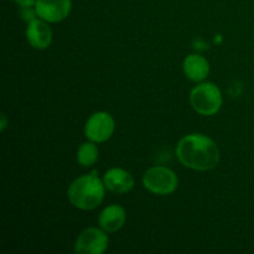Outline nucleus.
I'll list each match as a JSON object with an SVG mask.
<instances>
[{"label": "nucleus", "mask_w": 254, "mask_h": 254, "mask_svg": "<svg viewBox=\"0 0 254 254\" xmlns=\"http://www.w3.org/2000/svg\"><path fill=\"white\" fill-rule=\"evenodd\" d=\"M190 102L192 108L201 116H213L222 106V94L215 83L206 82L191 91Z\"/></svg>", "instance_id": "3"}, {"label": "nucleus", "mask_w": 254, "mask_h": 254, "mask_svg": "<svg viewBox=\"0 0 254 254\" xmlns=\"http://www.w3.org/2000/svg\"><path fill=\"white\" fill-rule=\"evenodd\" d=\"M176 156L184 166L198 171L215 169L221 158L215 141L202 134L184 136L176 146Z\"/></svg>", "instance_id": "1"}, {"label": "nucleus", "mask_w": 254, "mask_h": 254, "mask_svg": "<svg viewBox=\"0 0 254 254\" xmlns=\"http://www.w3.org/2000/svg\"><path fill=\"white\" fill-rule=\"evenodd\" d=\"M20 15H21L22 19H24L25 21H27V22H30L31 20H34L35 17L39 16V15H37V12H36V9H35V6L21 7Z\"/></svg>", "instance_id": "13"}, {"label": "nucleus", "mask_w": 254, "mask_h": 254, "mask_svg": "<svg viewBox=\"0 0 254 254\" xmlns=\"http://www.w3.org/2000/svg\"><path fill=\"white\" fill-rule=\"evenodd\" d=\"M103 183L107 190L113 193H127L134 188V178L119 168L109 169L103 176Z\"/></svg>", "instance_id": "9"}, {"label": "nucleus", "mask_w": 254, "mask_h": 254, "mask_svg": "<svg viewBox=\"0 0 254 254\" xmlns=\"http://www.w3.org/2000/svg\"><path fill=\"white\" fill-rule=\"evenodd\" d=\"M184 72L186 77L193 82H201L208 76L210 64L203 56L190 55L184 61Z\"/></svg>", "instance_id": "11"}, {"label": "nucleus", "mask_w": 254, "mask_h": 254, "mask_svg": "<svg viewBox=\"0 0 254 254\" xmlns=\"http://www.w3.org/2000/svg\"><path fill=\"white\" fill-rule=\"evenodd\" d=\"M108 248V236L103 230L89 227L86 228L74 243V252L77 254H102Z\"/></svg>", "instance_id": "5"}, {"label": "nucleus", "mask_w": 254, "mask_h": 254, "mask_svg": "<svg viewBox=\"0 0 254 254\" xmlns=\"http://www.w3.org/2000/svg\"><path fill=\"white\" fill-rule=\"evenodd\" d=\"M17 5H20V7H26V6H35L36 4V0H14Z\"/></svg>", "instance_id": "14"}, {"label": "nucleus", "mask_w": 254, "mask_h": 254, "mask_svg": "<svg viewBox=\"0 0 254 254\" xmlns=\"http://www.w3.org/2000/svg\"><path fill=\"white\" fill-rule=\"evenodd\" d=\"M178 184L176 174L164 166H154L143 175L144 188L155 195H170L178 189Z\"/></svg>", "instance_id": "4"}, {"label": "nucleus", "mask_w": 254, "mask_h": 254, "mask_svg": "<svg viewBox=\"0 0 254 254\" xmlns=\"http://www.w3.org/2000/svg\"><path fill=\"white\" fill-rule=\"evenodd\" d=\"M126 222V211L119 205H111L104 208L98 218L99 227L107 233L121 230Z\"/></svg>", "instance_id": "10"}, {"label": "nucleus", "mask_w": 254, "mask_h": 254, "mask_svg": "<svg viewBox=\"0 0 254 254\" xmlns=\"http://www.w3.org/2000/svg\"><path fill=\"white\" fill-rule=\"evenodd\" d=\"M5 127H6V117L1 114V131L5 130Z\"/></svg>", "instance_id": "15"}, {"label": "nucleus", "mask_w": 254, "mask_h": 254, "mask_svg": "<svg viewBox=\"0 0 254 254\" xmlns=\"http://www.w3.org/2000/svg\"><path fill=\"white\" fill-rule=\"evenodd\" d=\"M114 131V121L107 112H97L89 117L84 127V134L94 143H103L108 140Z\"/></svg>", "instance_id": "6"}, {"label": "nucleus", "mask_w": 254, "mask_h": 254, "mask_svg": "<svg viewBox=\"0 0 254 254\" xmlns=\"http://www.w3.org/2000/svg\"><path fill=\"white\" fill-rule=\"evenodd\" d=\"M71 0H36L35 9L40 19L47 22H60L71 12Z\"/></svg>", "instance_id": "7"}, {"label": "nucleus", "mask_w": 254, "mask_h": 254, "mask_svg": "<svg viewBox=\"0 0 254 254\" xmlns=\"http://www.w3.org/2000/svg\"><path fill=\"white\" fill-rule=\"evenodd\" d=\"M26 39L30 46L36 50H45L51 45L52 31L47 21L35 17L29 22L26 29Z\"/></svg>", "instance_id": "8"}, {"label": "nucleus", "mask_w": 254, "mask_h": 254, "mask_svg": "<svg viewBox=\"0 0 254 254\" xmlns=\"http://www.w3.org/2000/svg\"><path fill=\"white\" fill-rule=\"evenodd\" d=\"M104 183L96 175H83L69 185L67 196L72 205L79 210H93L104 198Z\"/></svg>", "instance_id": "2"}, {"label": "nucleus", "mask_w": 254, "mask_h": 254, "mask_svg": "<svg viewBox=\"0 0 254 254\" xmlns=\"http://www.w3.org/2000/svg\"><path fill=\"white\" fill-rule=\"evenodd\" d=\"M97 159H98V148L94 141H88L79 146L78 153H77V161L79 165L88 168L96 163Z\"/></svg>", "instance_id": "12"}]
</instances>
